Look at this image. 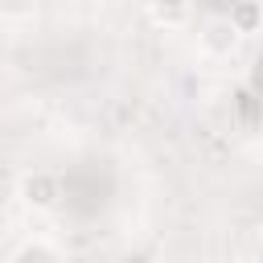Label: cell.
Masks as SVG:
<instances>
[{
    "instance_id": "3",
    "label": "cell",
    "mask_w": 263,
    "mask_h": 263,
    "mask_svg": "<svg viewBox=\"0 0 263 263\" xmlns=\"http://www.w3.org/2000/svg\"><path fill=\"white\" fill-rule=\"evenodd\" d=\"M144 12L160 33H185L193 29V16H197L193 0H144Z\"/></svg>"
},
{
    "instance_id": "5",
    "label": "cell",
    "mask_w": 263,
    "mask_h": 263,
    "mask_svg": "<svg viewBox=\"0 0 263 263\" xmlns=\"http://www.w3.org/2000/svg\"><path fill=\"white\" fill-rule=\"evenodd\" d=\"M226 16L234 21V29H238L242 37H247V33H255V29L263 25V12H259V4H255V0H234Z\"/></svg>"
},
{
    "instance_id": "2",
    "label": "cell",
    "mask_w": 263,
    "mask_h": 263,
    "mask_svg": "<svg viewBox=\"0 0 263 263\" xmlns=\"http://www.w3.org/2000/svg\"><path fill=\"white\" fill-rule=\"evenodd\" d=\"M238 45H242V33L234 29V21H230L226 12L201 21V29H197V49H201L210 62H226V58H234Z\"/></svg>"
},
{
    "instance_id": "4",
    "label": "cell",
    "mask_w": 263,
    "mask_h": 263,
    "mask_svg": "<svg viewBox=\"0 0 263 263\" xmlns=\"http://www.w3.org/2000/svg\"><path fill=\"white\" fill-rule=\"evenodd\" d=\"M8 263H66V251H62L53 238L33 234V238H25V242L8 255Z\"/></svg>"
},
{
    "instance_id": "1",
    "label": "cell",
    "mask_w": 263,
    "mask_h": 263,
    "mask_svg": "<svg viewBox=\"0 0 263 263\" xmlns=\"http://www.w3.org/2000/svg\"><path fill=\"white\" fill-rule=\"evenodd\" d=\"M16 193L33 214H49V210H58L66 201V177L53 173V168H29L16 181Z\"/></svg>"
},
{
    "instance_id": "6",
    "label": "cell",
    "mask_w": 263,
    "mask_h": 263,
    "mask_svg": "<svg viewBox=\"0 0 263 263\" xmlns=\"http://www.w3.org/2000/svg\"><path fill=\"white\" fill-rule=\"evenodd\" d=\"M230 263H263V255H238V259H230Z\"/></svg>"
}]
</instances>
